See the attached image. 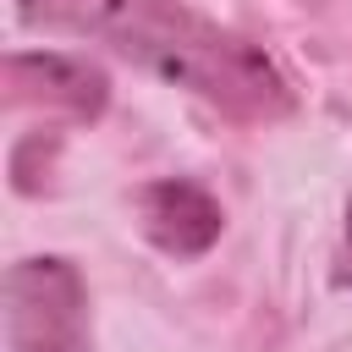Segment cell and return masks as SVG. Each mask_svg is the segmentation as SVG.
Returning a JSON list of instances; mask_svg holds the SVG:
<instances>
[{"label":"cell","instance_id":"obj_2","mask_svg":"<svg viewBox=\"0 0 352 352\" xmlns=\"http://www.w3.org/2000/svg\"><path fill=\"white\" fill-rule=\"evenodd\" d=\"M11 352H88V292L66 258H22L6 270Z\"/></svg>","mask_w":352,"mask_h":352},{"label":"cell","instance_id":"obj_3","mask_svg":"<svg viewBox=\"0 0 352 352\" xmlns=\"http://www.w3.org/2000/svg\"><path fill=\"white\" fill-rule=\"evenodd\" d=\"M138 214L154 248L176 253V258H198L214 236H220V204L198 187V182H148L138 192Z\"/></svg>","mask_w":352,"mask_h":352},{"label":"cell","instance_id":"obj_4","mask_svg":"<svg viewBox=\"0 0 352 352\" xmlns=\"http://www.w3.org/2000/svg\"><path fill=\"white\" fill-rule=\"evenodd\" d=\"M6 82H11V104L66 110L77 121L99 116V104H104V72H94L77 55H11Z\"/></svg>","mask_w":352,"mask_h":352},{"label":"cell","instance_id":"obj_1","mask_svg":"<svg viewBox=\"0 0 352 352\" xmlns=\"http://www.w3.org/2000/svg\"><path fill=\"white\" fill-rule=\"evenodd\" d=\"M22 22L44 33L99 38L170 88L220 104L226 116L275 121L292 110V88L275 60L182 0H22Z\"/></svg>","mask_w":352,"mask_h":352},{"label":"cell","instance_id":"obj_5","mask_svg":"<svg viewBox=\"0 0 352 352\" xmlns=\"http://www.w3.org/2000/svg\"><path fill=\"white\" fill-rule=\"evenodd\" d=\"M341 280L352 286V204H346V258H341Z\"/></svg>","mask_w":352,"mask_h":352}]
</instances>
